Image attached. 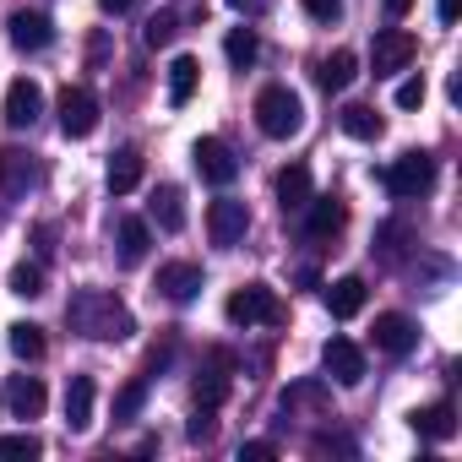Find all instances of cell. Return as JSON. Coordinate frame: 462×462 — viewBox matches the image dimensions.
Returning <instances> with one entry per match:
<instances>
[{
  "mask_svg": "<svg viewBox=\"0 0 462 462\" xmlns=\"http://www.w3.org/2000/svg\"><path fill=\"white\" fill-rule=\"evenodd\" d=\"M413 343H419V327H413L408 316H397V310L375 316V348H381V354L402 359V354H413Z\"/></svg>",
  "mask_w": 462,
  "mask_h": 462,
  "instance_id": "14",
  "label": "cell"
},
{
  "mask_svg": "<svg viewBox=\"0 0 462 462\" xmlns=\"http://www.w3.org/2000/svg\"><path fill=\"white\" fill-rule=\"evenodd\" d=\"M381 6H386V17H408V12H413V0H381Z\"/></svg>",
  "mask_w": 462,
  "mask_h": 462,
  "instance_id": "41",
  "label": "cell"
},
{
  "mask_svg": "<svg viewBox=\"0 0 462 462\" xmlns=\"http://www.w3.org/2000/svg\"><path fill=\"white\" fill-rule=\"evenodd\" d=\"M66 321H71V332H82L93 343H125L136 332V316L109 289H77L71 305H66Z\"/></svg>",
  "mask_w": 462,
  "mask_h": 462,
  "instance_id": "1",
  "label": "cell"
},
{
  "mask_svg": "<svg viewBox=\"0 0 462 462\" xmlns=\"http://www.w3.org/2000/svg\"><path fill=\"white\" fill-rule=\"evenodd\" d=\"M305 12L332 28V23H343V0H305Z\"/></svg>",
  "mask_w": 462,
  "mask_h": 462,
  "instance_id": "38",
  "label": "cell"
},
{
  "mask_svg": "<svg viewBox=\"0 0 462 462\" xmlns=\"http://www.w3.org/2000/svg\"><path fill=\"white\" fill-rule=\"evenodd\" d=\"M408 424H413L419 440H451V435H457V413H451V402H424V408L408 413Z\"/></svg>",
  "mask_w": 462,
  "mask_h": 462,
  "instance_id": "17",
  "label": "cell"
},
{
  "mask_svg": "<svg viewBox=\"0 0 462 462\" xmlns=\"http://www.w3.org/2000/svg\"><path fill=\"white\" fill-rule=\"evenodd\" d=\"M430 98V88H424V77H408V82H397V109H419Z\"/></svg>",
  "mask_w": 462,
  "mask_h": 462,
  "instance_id": "37",
  "label": "cell"
},
{
  "mask_svg": "<svg viewBox=\"0 0 462 462\" xmlns=\"http://www.w3.org/2000/svg\"><path fill=\"white\" fill-rule=\"evenodd\" d=\"M12 294L17 300H39L44 294V267L39 262H17L12 267Z\"/></svg>",
  "mask_w": 462,
  "mask_h": 462,
  "instance_id": "29",
  "label": "cell"
},
{
  "mask_svg": "<svg viewBox=\"0 0 462 462\" xmlns=\"http://www.w3.org/2000/svg\"><path fill=\"white\" fill-rule=\"evenodd\" d=\"M413 55H419L413 33H402V28H381L375 44H370V71H375V77H397V71H408Z\"/></svg>",
  "mask_w": 462,
  "mask_h": 462,
  "instance_id": "5",
  "label": "cell"
},
{
  "mask_svg": "<svg viewBox=\"0 0 462 462\" xmlns=\"http://www.w3.org/2000/svg\"><path fill=\"white\" fill-rule=\"evenodd\" d=\"M142 185V152L136 147H120L115 158H109V190L115 196H131Z\"/></svg>",
  "mask_w": 462,
  "mask_h": 462,
  "instance_id": "22",
  "label": "cell"
},
{
  "mask_svg": "<svg viewBox=\"0 0 462 462\" xmlns=\"http://www.w3.org/2000/svg\"><path fill=\"white\" fill-rule=\"evenodd\" d=\"M93 397H98L93 375H71L66 381V424H71V435L93 430Z\"/></svg>",
  "mask_w": 462,
  "mask_h": 462,
  "instance_id": "16",
  "label": "cell"
},
{
  "mask_svg": "<svg viewBox=\"0 0 462 462\" xmlns=\"http://www.w3.org/2000/svg\"><path fill=\"white\" fill-rule=\"evenodd\" d=\"M60 131H66L71 142H82V136L98 131V98H93L88 88H66V93H60Z\"/></svg>",
  "mask_w": 462,
  "mask_h": 462,
  "instance_id": "8",
  "label": "cell"
},
{
  "mask_svg": "<svg viewBox=\"0 0 462 462\" xmlns=\"http://www.w3.org/2000/svg\"><path fill=\"white\" fill-rule=\"evenodd\" d=\"M273 457H278L273 440H245V446H240V462H273Z\"/></svg>",
  "mask_w": 462,
  "mask_h": 462,
  "instance_id": "39",
  "label": "cell"
},
{
  "mask_svg": "<svg viewBox=\"0 0 462 462\" xmlns=\"http://www.w3.org/2000/svg\"><path fill=\"white\" fill-rule=\"evenodd\" d=\"M223 310H228V321H235V327H273V321L283 316V305H278V294H273L267 283H245V289H235Z\"/></svg>",
  "mask_w": 462,
  "mask_h": 462,
  "instance_id": "4",
  "label": "cell"
},
{
  "mask_svg": "<svg viewBox=\"0 0 462 462\" xmlns=\"http://www.w3.org/2000/svg\"><path fill=\"white\" fill-rule=\"evenodd\" d=\"M321 365H327V375H332L337 386H359V381H365V354H359V343H348V337H327Z\"/></svg>",
  "mask_w": 462,
  "mask_h": 462,
  "instance_id": "11",
  "label": "cell"
},
{
  "mask_svg": "<svg viewBox=\"0 0 462 462\" xmlns=\"http://www.w3.org/2000/svg\"><path fill=\"white\" fill-rule=\"evenodd\" d=\"M402 240H408V228H402V223H386L381 235H375V256H381V262H397V256H402Z\"/></svg>",
  "mask_w": 462,
  "mask_h": 462,
  "instance_id": "34",
  "label": "cell"
},
{
  "mask_svg": "<svg viewBox=\"0 0 462 462\" xmlns=\"http://www.w3.org/2000/svg\"><path fill=\"white\" fill-rule=\"evenodd\" d=\"M343 217H348V212H343L337 196H310V201H305V235H310V240H332L337 228H343Z\"/></svg>",
  "mask_w": 462,
  "mask_h": 462,
  "instance_id": "15",
  "label": "cell"
},
{
  "mask_svg": "<svg viewBox=\"0 0 462 462\" xmlns=\"http://www.w3.org/2000/svg\"><path fill=\"white\" fill-rule=\"evenodd\" d=\"M185 435H190L196 446H207V440L217 435V408H201V402H196V413H190V424H185Z\"/></svg>",
  "mask_w": 462,
  "mask_h": 462,
  "instance_id": "33",
  "label": "cell"
},
{
  "mask_svg": "<svg viewBox=\"0 0 462 462\" xmlns=\"http://www.w3.org/2000/svg\"><path fill=\"white\" fill-rule=\"evenodd\" d=\"M337 120H343V131H348L354 142H375V136L386 131V120H381V115H375L370 104H348V109H343Z\"/></svg>",
  "mask_w": 462,
  "mask_h": 462,
  "instance_id": "26",
  "label": "cell"
},
{
  "mask_svg": "<svg viewBox=\"0 0 462 462\" xmlns=\"http://www.w3.org/2000/svg\"><path fill=\"white\" fill-rule=\"evenodd\" d=\"M33 185H39V163H33V152H23V147H0V196L23 201Z\"/></svg>",
  "mask_w": 462,
  "mask_h": 462,
  "instance_id": "9",
  "label": "cell"
},
{
  "mask_svg": "<svg viewBox=\"0 0 462 462\" xmlns=\"http://www.w3.org/2000/svg\"><path fill=\"white\" fill-rule=\"evenodd\" d=\"M321 381H300V386H289L283 392V408H321Z\"/></svg>",
  "mask_w": 462,
  "mask_h": 462,
  "instance_id": "35",
  "label": "cell"
},
{
  "mask_svg": "<svg viewBox=\"0 0 462 462\" xmlns=\"http://www.w3.org/2000/svg\"><path fill=\"white\" fill-rule=\"evenodd\" d=\"M12 44L23 50V55H39L50 39H55V28H50V17H39V12H12Z\"/></svg>",
  "mask_w": 462,
  "mask_h": 462,
  "instance_id": "18",
  "label": "cell"
},
{
  "mask_svg": "<svg viewBox=\"0 0 462 462\" xmlns=\"http://www.w3.org/2000/svg\"><path fill=\"white\" fill-rule=\"evenodd\" d=\"M152 289L163 300H174V305H190L201 294V267L196 262H169V267H158V283Z\"/></svg>",
  "mask_w": 462,
  "mask_h": 462,
  "instance_id": "13",
  "label": "cell"
},
{
  "mask_svg": "<svg viewBox=\"0 0 462 462\" xmlns=\"http://www.w3.org/2000/svg\"><path fill=\"white\" fill-rule=\"evenodd\" d=\"M381 185H386L397 201H419V196L435 185V158H430V152H402L392 169H381Z\"/></svg>",
  "mask_w": 462,
  "mask_h": 462,
  "instance_id": "3",
  "label": "cell"
},
{
  "mask_svg": "<svg viewBox=\"0 0 462 462\" xmlns=\"http://www.w3.org/2000/svg\"><path fill=\"white\" fill-rule=\"evenodd\" d=\"M98 6H104V12H115V17H120V12H131V0H98Z\"/></svg>",
  "mask_w": 462,
  "mask_h": 462,
  "instance_id": "43",
  "label": "cell"
},
{
  "mask_svg": "<svg viewBox=\"0 0 462 462\" xmlns=\"http://www.w3.org/2000/svg\"><path fill=\"white\" fill-rule=\"evenodd\" d=\"M0 397H6V413H12V419H39V413H44V402H50L39 375H6Z\"/></svg>",
  "mask_w": 462,
  "mask_h": 462,
  "instance_id": "12",
  "label": "cell"
},
{
  "mask_svg": "<svg viewBox=\"0 0 462 462\" xmlns=\"http://www.w3.org/2000/svg\"><path fill=\"white\" fill-rule=\"evenodd\" d=\"M190 163H196V174L207 180V185H228L240 174V158L228 152V142H217V136H201L196 147H190Z\"/></svg>",
  "mask_w": 462,
  "mask_h": 462,
  "instance_id": "7",
  "label": "cell"
},
{
  "mask_svg": "<svg viewBox=\"0 0 462 462\" xmlns=\"http://www.w3.org/2000/svg\"><path fill=\"white\" fill-rule=\"evenodd\" d=\"M39 435H0V457H39Z\"/></svg>",
  "mask_w": 462,
  "mask_h": 462,
  "instance_id": "36",
  "label": "cell"
},
{
  "mask_svg": "<svg viewBox=\"0 0 462 462\" xmlns=\"http://www.w3.org/2000/svg\"><path fill=\"white\" fill-rule=\"evenodd\" d=\"M196 82H201V66H196L190 55H180V60L169 66V104H174V109H185V104L196 98Z\"/></svg>",
  "mask_w": 462,
  "mask_h": 462,
  "instance_id": "24",
  "label": "cell"
},
{
  "mask_svg": "<svg viewBox=\"0 0 462 462\" xmlns=\"http://www.w3.org/2000/svg\"><path fill=\"white\" fill-rule=\"evenodd\" d=\"M228 12H240V17H262V12H267V0H228Z\"/></svg>",
  "mask_w": 462,
  "mask_h": 462,
  "instance_id": "40",
  "label": "cell"
},
{
  "mask_svg": "<svg viewBox=\"0 0 462 462\" xmlns=\"http://www.w3.org/2000/svg\"><path fill=\"white\" fill-rule=\"evenodd\" d=\"M245 228H251V207H245V201L223 196V201L207 207V235H212V245H240Z\"/></svg>",
  "mask_w": 462,
  "mask_h": 462,
  "instance_id": "6",
  "label": "cell"
},
{
  "mask_svg": "<svg viewBox=\"0 0 462 462\" xmlns=\"http://www.w3.org/2000/svg\"><path fill=\"white\" fill-rule=\"evenodd\" d=\"M223 55H228V66H235V71H251V66H256V55H262V39H256V28H228V39H223Z\"/></svg>",
  "mask_w": 462,
  "mask_h": 462,
  "instance_id": "23",
  "label": "cell"
},
{
  "mask_svg": "<svg viewBox=\"0 0 462 462\" xmlns=\"http://www.w3.org/2000/svg\"><path fill=\"white\" fill-rule=\"evenodd\" d=\"M39 115H44V88H39L33 77H17V82L6 88V125L28 131V125H39Z\"/></svg>",
  "mask_w": 462,
  "mask_h": 462,
  "instance_id": "10",
  "label": "cell"
},
{
  "mask_svg": "<svg viewBox=\"0 0 462 462\" xmlns=\"http://www.w3.org/2000/svg\"><path fill=\"white\" fill-rule=\"evenodd\" d=\"M12 332V354L23 359V365H33V359H44V327H33V321H17V327H6Z\"/></svg>",
  "mask_w": 462,
  "mask_h": 462,
  "instance_id": "28",
  "label": "cell"
},
{
  "mask_svg": "<svg viewBox=\"0 0 462 462\" xmlns=\"http://www.w3.org/2000/svg\"><path fill=\"white\" fill-rule=\"evenodd\" d=\"M190 392H196V402H201V408H217V402L228 397V375H223V370H207V375H196V386H190Z\"/></svg>",
  "mask_w": 462,
  "mask_h": 462,
  "instance_id": "32",
  "label": "cell"
},
{
  "mask_svg": "<svg viewBox=\"0 0 462 462\" xmlns=\"http://www.w3.org/2000/svg\"><path fill=\"white\" fill-rule=\"evenodd\" d=\"M256 125H262V136H273V142L300 136V125H305L300 93H289V88H262V98H256Z\"/></svg>",
  "mask_w": 462,
  "mask_h": 462,
  "instance_id": "2",
  "label": "cell"
},
{
  "mask_svg": "<svg viewBox=\"0 0 462 462\" xmlns=\"http://www.w3.org/2000/svg\"><path fill=\"white\" fill-rule=\"evenodd\" d=\"M174 33H180V17H174V12H158V17L142 28L147 50H169V44H174Z\"/></svg>",
  "mask_w": 462,
  "mask_h": 462,
  "instance_id": "31",
  "label": "cell"
},
{
  "mask_svg": "<svg viewBox=\"0 0 462 462\" xmlns=\"http://www.w3.org/2000/svg\"><path fill=\"white\" fill-rule=\"evenodd\" d=\"M457 12H462V0H440V23H457Z\"/></svg>",
  "mask_w": 462,
  "mask_h": 462,
  "instance_id": "42",
  "label": "cell"
},
{
  "mask_svg": "<svg viewBox=\"0 0 462 462\" xmlns=\"http://www.w3.org/2000/svg\"><path fill=\"white\" fill-rule=\"evenodd\" d=\"M365 300H370L365 278H337V283H327V310H332L337 321H354V316L365 310Z\"/></svg>",
  "mask_w": 462,
  "mask_h": 462,
  "instance_id": "20",
  "label": "cell"
},
{
  "mask_svg": "<svg viewBox=\"0 0 462 462\" xmlns=\"http://www.w3.org/2000/svg\"><path fill=\"white\" fill-rule=\"evenodd\" d=\"M354 77H359V60H354L348 50H337V55H327V60L316 66V82H321V88H332V93H343Z\"/></svg>",
  "mask_w": 462,
  "mask_h": 462,
  "instance_id": "25",
  "label": "cell"
},
{
  "mask_svg": "<svg viewBox=\"0 0 462 462\" xmlns=\"http://www.w3.org/2000/svg\"><path fill=\"white\" fill-rule=\"evenodd\" d=\"M305 201H310V169L305 163H289L278 174V207L283 212H305Z\"/></svg>",
  "mask_w": 462,
  "mask_h": 462,
  "instance_id": "21",
  "label": "cell"
},
{
  "mask_svg": "<svg viewBox=\"0 0 462 462\" xmlns=\"http://www.w3.org/2000/svg\"><path fill=\"white\" fill-rule=\"evenodd\" d=\"M152 235H147V223L142 217H120V267H136L147 256Z\"/></svg>",
  "mask_w": 462,
  "mask_h": 462,
  "instance_id": "27",
  "label": "cell"
},
{
  "mask_svg": "<svg viewBox=\"0 0 462 462\" xmlns=\"http://www.w3.org/2000/svg\"><path fill=\"white\" fill-rule=\"evenodd\" d=\"M147 212H152V223L163 228V235H180V228H185V190L180 185H158Z\"/></svg>",
  "mask_w": 462,
  "mask_h": 462,
  "instance_id": "19",
  "label": "cell"
},
{
  "mask_svg": "<svg viewBox=\"0 0 462 462\" xmlns=\"http://www.w3.org/2000/svg\"><path fill=\"white\" fill-rule=\"evenodd\" d=\"M142 402H147V381L136 375V381H125V386L115 392V419H120V424H131V419L142 413Z\"/></svg>",
  "mask_w": 462,
  "mask_h": 462,
  "instance_id": "30",
  "label": "cell"
}]
</instances>
